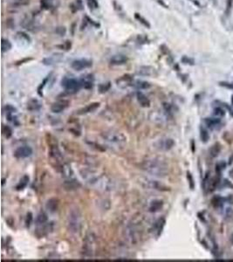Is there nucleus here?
Segmentation results:
<instances>
[{"label":"nucleus","mask_w":233,"mask_h":262,"mask_svg":"<svg viewBox=\"0 0 233 262\" xmlns=\"http://www.w3.org/2000/svg\"><path fill=\"white\" fill-rule=\"evenodd\" d=\"M81 223H82V219H81V214L80 211L77 208L71 209L69 211L67 217V227L69 232L74 234L80 233Z\"/></svg>","instance_id":"7ed1b4c3"},{"label":"nucleus","mask_w":233,"mask_h":262,"mask_svg":"<svg viewBox=\"0 0 233 262\" xmlns=\"http://www.w3.org/2000/svg\"><path fill=\"white\" fill-rule=\"evenodd\" d=\"M2 132L4 135L6 137V138H10L12 135V128L9 127V126H6V125H3V128H2Z\"/></svg>","instance_id":"c756f323"},{"label":"nucleus","mask_w":233,"mask_h":262,"mask_svg":"<svg viewBox=\"0 0 233 262\" xmlns=\"http://www.w3.org/2000/svg\"><path fill=\"white\" fill-rule=\"evenodd\" d=\"M222 203H223V199H222L221 197H219V196L214 197L211 200L212 205H213L214 207H219L221 204H222Z\"/></svg>","instance_id":"7c9ffc66"},{"label":"nucleus","mask_w":233,"mask_h":262,"mask_svg":"<svg viewBox=\"0 0 233 262\" xmlns=\"http://www.w3.org/2000/svg\"><path fill=\"white\" fill-rule=\"evenodd\" d=\"M80 80H81L82 88L86 89H91L93 88V81H94L93 74H86L84 76H82Z\"/></svg>","instance_id":"f8f14e48"},{"label":"nucleus","mask_w":233,"mask_h":262,"mask_svg":"<svg viewBox=\"0 0 233 262\" xmlns=\"http://www.w3.org/2000/svg\"><path fill=\"white\" fill-rule=\"evenodd\" d=\"M100 107V102H93V103H90L88 105H87L86 107H84L83 108L80 109L77 114H89V113H92L93 111L97 109L98 108Z\"/></svg>","instance_id":"ddd939ff"},{"label":"nucleus","mask_w":233,"mask_h":262,"mask_svg":"<svg viewBox=\"0 0 233 262\" xmlns=\"http://www.w3.org/2000/svg\"><path fill=\"white\" fill-rule=\"evenodd\" d=\"M40 108H41V103L37 99H32L27 103V108L30 111H37L40 109Z\"/></svg>","instance_id":"412c9836"},{"label":"nucleus","mask_w":233,"mask_h":262,"mask_svg":"<svg viewBox=\"0 0 233 262\" xmlns=\"http://www.w3.org/2000/svg\"><path fill=\"white\" fill-rule=\"evenodd\" d=\"M155 68L149 66H143V67H140L137 70V73L142 75V76H152L155 74Z\"/></svg>","instance_id":"dca6fc26"},{"label":"nucleus","mask_w":233,"mask_h":262,"mask_svg":"<svg viewBox=\"0 0 233 262\" xmlns=\"http://www.w3.org/2000/svg\"><path fill=\"white\" fill-rule=\"evenodd\" d=\"M136 18H137V19H138V20H139V21L141 22V23H142V24H143V25H144V26H149V25H148V23L147 21H146V20H145L144 18H142L141 17V16H139V15H138V14H136Z\"/></svg>","instance_id":"4c0bfd02"},{"label":"nucleus","mask_w":233,"mask_h":262,"mask_svg":"<svg viewBox=\"0 0 233 262\" xmlns=\"http://www.w3.org/2000/svg\"><path fill=\"white\" fill-rule=\"evenodd\" d=\"M127 61V57L123 54H116L112 56L110 59V64L114 66H119V65H123Z\"/></svg>","instance_id":"2eb2a0df"},{"label":"nucleus","mask_w":233,"mask_h":262,"mask_svg":"<svg viewBox=\"0 0 233 262\" xmlns=\"http://www.w3.org/2000/svg\"><path fill=\"white\" fill-rule=\"evenodd\" d=\"M32 154V149L31 148L30 146L24 145V146L18 147L15 150L14 156L18 159H23V158H27V157H31Z\"/></svg>","instance_id":"6e6552de"},{"label":"nucleus","mask_w":233,"mask_h":262,"mask_svg":"<svg viewBox=\"0 0 233 262\" xmlns=\"http://www.w3.org/2000/svg\"><path fill=\"white\" fill-rule=\"evenodd\" d=\"M214 114L216 116H217V117H222V116H224L225 114V111L222 108H220V107H217V108H216L214 109Z\"/></svg>","instance_id":"72a5a7b5"},{"label":"nucleus","mask_w":233,"mask_h":262,"mask_svg":"<svg viewBox=\"0 0 233 262\" xmlns=\"http://www.w3.org/2000/svg\"><path fill=\"white\" fill-rule=\"evenodd\" d=\"M11 48H12V43L10 42L8 39L2 38V42H1V49H2V52H3V53L7 52L9 51Z\"/></svg>","instance_id":"bb28decb"},{"label":"nucleus","mask_w":233,"mask_h":262,"mask_svg":"<svg viewBox=\"0 0 233 262\" xmlns=\"http://www.w3.org/2000/svg\"><path fill=\"white\" fill-rule=\"evenodd\" d=\"M136 98H137V101L138 102L140 103V105L143 108H148L150 106V101L144 93H142L141 92H137L136 93Z\"/></svg>","instance_id":"6ab92c4d"},{"label":"nucleus","mask_w":233,"mask_h":262,"mask_svg":"<svg viewBox=\"0 0 233 262\" xmlns=\"http://www.w3.org/2000/svg\"><path fill=\"white\" fill-rule=\"evenodd\" d=\"M231 103H232V104H233V95H232V96H231Z\"/></svg>","instance_id":"79ce46f5"},{"label":"nucleus","mask_w":233,"mask_h":262,"mask_svg":"<svg viewBox=\"0 0 233 262\" xmlns=\"http://www.w3.org/2000/svg\"><path fill=\"white\" fill-rule=\"evenodd\" d=\"M62 87L69 93H77L82 88L81 80H78L73 78H64L62 80Z\"/></svg>","instance_id":"20e7f679"},{"label":"nucleus","mask_w":233,"mask_h":262,"mask_svg":"<svg viewBox=\"0 0 233 262\" xmlns=\"http://www.w3.org/2000/svg\"><path fill=\"white\" fill-rule=\"evenodd\" d=\"M204 123L209 128H212L220 123V119H219V117H217V118H205Z\"/></svg>","instance_id":"b1692460"},{"label":"nucleus","mask_w":233,"mask_h":262,"mask_svg":"<svg viewBox=\"0 0 233 262\" xmlns=\"http://www.w3.org/2000/svg\"><path fill=\"white\" fill-rule=\"evenodd\" d=\"M64 186L67 190H76L78 188L81 187V184L79 183L78 180L74 179V178H69L67 180L65 181Z\"/></svg>","instance_id":"f3484780"},{"label":"nucleus","mask_w":233,"mask_h":262,"mask_svg":"<svg viewBox=\"0 0 233 262\" xmlns=\"http://www.w3.org/2000/svg\"><path fill=\"white\" fill-rule=\"evenodd\" d=\"M64 56L61 53H54V54L51 55L49 57H47L43 59V63L47 66H52L55 64L59 63L62 59H63Z\"/></svg>","instance_id":"9b49d317"},{"label":"nucleus","mask_w":233,"mask_h":262,"mask_svg":"<svg viewBox=\"0 0 233 262\" xmlns=\"http://www.w3.org/2000/svg\"><path fill=\"white\" fill-rule=\"evenodd\" d=\"M231 242H232V244H233V234H232V235H231Z\"/></svg>","instance_id":"a19ab883"},{"label":"nucleus","mask_w":233,"mask_h":262,"mask_svg":"<svg viewBox=\"0 0 233 262\" xmlns=\"http://www.w3.org/2000/svg\"><path fill=\"white\" fill-rule=\"evenodd\" d=\"M82 7H83V4H82V1L81 0H75L70 5V8H71L72 12H78V11L81 10Z\"/></svg>","instance_id":"a878e982"},{"label":"nucleus","mask_w":233,"mask_h":262,"mask_svg":"<svg viewBox=\"0 0 233 262\" xmlns=\"http://www.w3.org/2000/svg\"><path fill=\"white\" fill-rule=\"evenodd\" d=\"M69 105V102L67 100H59L51 106V111L54 114H59L66 109Z\"/></svg>","instance_id":"9d476101"},{"label":"nucleus","mask_w":233,"mask_h":262,"mask_svg":"<svg viewBox=\"0 0 233 262\" xmlns=\"http://www.w3.org/2000/svg\"><path fill=\"white\" fill-rule=\"evenodd\" d=\"M32 219H33V218H32V214L31 212L27 213V216H26V226H28V227H29L30 225H31V224H32Z\"/></svg>","instance_id":"e433bc0d"},{"label":"nucleus","mask_w":233,"mask_h":262,"mask_svg":"<svg viewBox=\"0 0 233 262\" xmlns=\"http://www.w3.org/2000/svg\"><path fill=\"white\" fill-rule=\"evenodd\" d=\"M111 88V84L110 82H107V83H102V84L99 85V87H98V88H99V91H100V93H106V92H107L109 89H110Z\"/></svg>","instance_id":"c85d7f7f"},{"label":"nucleus","mask_w":233,"mask_h":262,"mask_svg":"<svg viewBox=\"0 0 233 262\" xmlns=\"http://www.w3.org/2000/svg\"><path fill=\"white\" fill-rule=\"evenodd\" d=\"M28 183H29V177H28L27 175H25V176L20 179V181L17 184V185L16 186V189H17V190H23L24 188H26V185L28 184Z\"/></svg>","instance_id":"4be33fe9"},{"label":"nucleus","mask_w":233,"mask_h":262,"mask_svg":"<svg viewBox=\"0 0 233 262\" xmlns=\"http://www.w3.org/2000/svg\"><path fill=\"white\" fill-rule=\"evenodd\" d=\"M162 206H163V202L161 200L155 199L149 204L148 211H150V212H157V211H159L161 210Z\"/></svg>","instance_id":"a211bd4d"},{"label":"nucleus","mask_w":233,"mask_h":262,"mask_svg":"<svg viewBox=\"0 0 233 262\" xmlns=\"http://www.w3.org/2000/svg\"><path fill=\"white\" fill-rule=\"evenodd\" d=\"M221 87H224L225 88L231 89V90H233V83L231 82H227V81H221L219 83Z\"/></svg>","instance_id":"c9c22d12"},{"label":"nucleus","mask_w":233,"mask_h":262,"mask_svg":"<svg viewBox=\"0 0 233 262\" xmlns=\"http://www.w3.org/2000/svg\"><path fill=\"white\" fill-rule=\"evenodd\" d=\"M141 184L144 186L145 188H148L149 190H160V191H166L169 190V188L161 182L157 181L156 179H151V178H143Z\"/></svg>","instance_id":"39448f33"},{"label":"nucleus","mask_w":233,"mask_h":262,"mask_svg":"<svg viewBox=\"0 0 233 262\" xmlns=\"http://www.w3.org/2000/svg\"><path fill=\"white\" fill-rule=\"evenodd\" d=\"M135 87L138 89H148L151 87V84L143 80H137L135 83Z\"/></svg>","instance_id":"393cba45"},{"label":"nucleus","mask_w":233,"mask_h":262,"mask_svg":"<svg viewBox=\"0 0 233 262\" xmlns=\"http://www.w3.org/2000/svg\"><path fill=\"white\" fill-rule=\"evenodd\" d=\"M17 38L19 39V41L26 40V42H28V40H29V37L26 33H17Z\"/></svg>","instance_id":"f704fd0d"},{"label":"nucleus","mask_w":233,"mask_h":262,"mask_svg":"<svg viewBox=\"0 0 233 262\" xmlns=\"http://www.w3.org/2000/svg\"><path fill=\"white\" fill-rule=\"evenodd\" d=\"M71 67L75 71H81V70H84V69L92 67V61L86 59H76V60L72 61Z\"/></svg>","instance_id":"1a4fd4ad"},{"label":"nucleus","mask_w":233,"mask_h":262,"mask_svg":"<svg viewBox=\"0 0 233 262\" xmlns=\"http://www.w3.org/2000/svg\"><path fill=\"white\" fill-rule=\"evenodd\" d=\"M188 179H189V181H190L191 188V189H193V188H194V180H193V178H192V176H191V174L190 173V172H188Z\"/></svg>","instance_id":"58836bf2"},{"label":"nucleus","mask_w":233,"mask_h":262,"mask_svg":"<svg viewBox=\"0 0 233 262\" xmlns=\"http://www.w3.org/2000/svg\"><path fill=\"white\" fill-rule=\"evenodd\" d=\"M141 168L147 173L158 178H164L168 176L170 171L169 164L160 157H152L146 159L142 162Z\"/></svg>","instance_id":"f257e3e1"},{"label":"nucleus","mask_w":233,"mask_h":262,"mask_svg":"<svg viewBox=\"0 0 233 262\" xmlns=\"http://www.w3.org/2000/svg\"><path fill=\"white\" fill-rule=\"evenodd\" d=\"M232 114H233V113H232Z\"/></svg>","instance_id":"37998d69"},{"label":"nucleus","mask_w":233,"mask_h":262,"mask_svg":"<svg viewBox=\"0 0 233 262\" xmlns=\"http://www.w3.org/2000/svg\"><path fill=\"white\" fill-rule=\"evenodd\" d=\"M125 233H126V239L129 243H131V244L137 243V241L139 239V232H138V229L136 228L134 224L127 225Z\"/></svg>","instance_id":"0eeeda50"},{"label":"nucleus","mask_w":233,"mask_h":262,"mask_svg":"<svg viewBox=\"0 0 233 262\" xmlns=\"http://www.w3.org/2000/svg\"><path fill=\"white\" fill-rule=\"evenodd\" d=\"M221 151V145L218 143L215 144L210 149V155L212 157H216L218 156V154Z\"/></svg>","instance_id":"5701e85b"},{"label":"nucleus","mask_w":233,"mask_h":262,"mask_svg":"<svg viewBox=\"0 0 233 262\" xmlns=\"http://www.w3.org/2000/svg\"><path fill=\"white\" fill-rule=\"evenodd\" d=\"M230 176H231V177L233 178V169H231V171H230Z\"/></svg>","instance_id":"ea45409f"},{"label":"nucleus","mask_w":233,"mask_h":262,"mask_svg":"<svg viewBox=\"0 0 233 262\" xmlns=\"http://www.w3.org/2000/svg\"><path fill=\"white\" fill-rule=\"evenodd\" d=\"M47 216L45 214V213H43V212H41V213H39L38 216H37V218H36V222H37V224H44L47 223Z\"/></svg>","instance_id":"cd10ccee"},{"label":"nucleus","mask_w":233,"mask_h":262,"mask_svg":"<svg viewBox=\"0 0 233 262\" xmlns=\"http://www.w3.org/2000/svg\"><path fill=\"white\" fill-rule=\"evenodd\" d=\"M87 5L90 9L92 10H94V9H97L99 7V4H98L97 0H87Z\"/></svg>","instance_id":"473e14b6"},{"label":"nucleus","mask_w":233,"mask_h":262,"mask_svg":"<svg viewBox=\"0 0 233 262\" xmlns=\"http://www.w3.org/2000/svg\"><path fill=\"white\" fill-rule=\"evenodd\" d=\"M201 134H200V137H201V140H202V142H204V143H207L208 140H209V138H210V135H209V134H208V132L204 128H201Z\"/></svg>","instance_id":"2f4dec72"},{"label":"nucleus","mask_w":233,"mask_h":262,"mask_svg":"<svg viewBox=\"0 0 233 262\" xmlns=\"http://www.w3.org/2000/svg\"><path fill=\"white\" fill-rule=\"evenodd\" d=\"M164 224H165V219H164L163 218L159 219L157 220L156 222L154 224L152 232L154 233V234H156V236H160V234H161V232H162V229L164 227Z\"/></svg>","instance_id":"4468645a"},{"label":"nucleus","mask_w":233,"mask_h":262,"mask_svg":"<svg viewBox=\"0 0 233 262\" xmlns=\"http://www.w3.org/2000/svg\"><path fill=\"white\" fill-rule=\"evenodd\" d=\"M175 142L174 140L170 137H162L160 138L159 140H157L156 142L155 143L154 146L155 148L161 150V151H168L174 147Z\"/></svg>","instance_id":"423d86ee"},{"label":"nucleus","mask_w":233,"mask_h":262,"mask_svg":"<svg viewBox=\"0 0 233 262\" xmlns=\"http://www.w3.org/2000/svg\"><path fill=\"white\" fill-rule=\"evenodd\" d=\"M58 205H59L58 200L55 199H52L47 201L46 207H47V210L50 211V212L53 213V212H55V211H57V210H58Z\"/></svg>","instance_id":"aec40b11"},{"label":"nucleus","mask_w":233,"mask_h":262,"mask_svg":"<svg viewBox=\"0 0 233 262\" xmlns=\"http://www.w3.org/2000/svg\"><path fill=\"white\" fill-rule=\"evenodd\" d=\"M102 137L107 144L115 146H123L127 143V137L121 131L107 129L102 133Z\"/></svg>","instance_id":"f03ea898"}]
</instances>
